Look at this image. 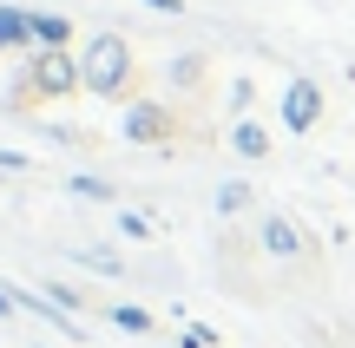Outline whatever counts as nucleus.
Wrapping results in <instances>:
<instances>
[{"instance_id":"9d476101","label":"nucleus","mask_w":355,"mask_h":348,"mask_svg":"<svg viewBox=\"0 0 355 348\" xmlns=\"http://www.w3.org/2000/svg\"><path fill=\"white\" fill-rule=\"evenodd\" d=\"M217 210H224V217L250 210V184H217Z\"/></svg>"},{"instance_id":"0eeeda50","label":"nucleus","mask_w":355,"mask_h":348,"mask_svg":"<svg viewBox=\"0 0 355 348\" xmlns=\"http://www.w3.org/2000/svg\"><path fill=\"white\" fill-rule=\"evenodd\" d=\"M230 152H237V158H270V125L237 118V125H230Z\"/></svg>"},{"instance_id":"6e6552de","label":"nucleus","mask_w":355,"mask_h":348,"mask_svg":"<svg viewBox=\"0 0 355 348\" xmlns=\"http://www.w3.org/2000/svg\"><path fill=\"white\" fill-rule=\"evenodd\" d=\"M33 46H73V20L66 13H33Z\"/></svg>"},{"instance_id":"dca6fc26","label":"nucleus","mask_w":355,"mask_h":348,"mask_svg":"<svg viewBox=\"0 0 355 348\" xmlns=\"http://www.w3.org/2000/svg\"><path fill=\"white\" fill-rule=\"evenodd\" d=\"M20 171H26V158H20V152H0V178H20Z\"/></svg>"},{"instance_id":"1a4fd4ad","label":"nucleus","mask_w":355,"mask_h":348,"mask_svg":"<svg viewBox=\"0 0 355 348\" xmlns=\"http://www.w3.org/2000/svg\"><path fill=\"white\" fill-rule=\"evenodd\" d=\"M66 191L86 197V204H112V184H105V178H86V171H79V178H66Z\"/></svg>"},{"instance_id":"f03ea898","label":"nucleus","mask_w":355,"mask_h":348,"mask_svg":"<svg viewBox=\"0 0 355 348\" xmlns=\"http://www.w3.org/2000/svg\"><path fill=\"white\" fill-rule=\"evenodd\" d=\"M79 86H86V73H79V59L66 46H33L26 53V99H66Z\"/></svg>"},{"instance_id":"ddd939ff","label":"nucleus","mask_w":355,"mask_h":348,"mask_svg":"<svg viewBox=\"0 0 355 348\" xmlns=\"http://www.w3.org/2000/svg\"><path fill=\"white\" fill-rule=\"evenodd\" d=\"M198 73H204V59H198V53H184V59L171 66V79H178V86H198Z\"/></svg>"},{"instance_id":"a211bd4d","label":"nucleus","mask_w":355,"mask_h":348,"mask_svg":"<svg viewBox=\"0 0 355 348\" xmlns=\"http://www.w3.org/2000/svg\"><path fill=\"white\" fill-rule=\"evenodd\" d=\"M13 302H20V296H0V315H13Z\"/></svg>"},{"instance_id":"f257e3e1","label":"nucleus","mask_w":355,"mask_h":348,"mask_svg":"<svg viewBox=\"0 0 355 348\" xmlns=\"http://www.w3.org/2000/svg\"><path fill=\"white\" fill-rule=\"evenodd\" d=\"M79 73H86V92H99V99H119L132 79V46L119 33H92L86 53H79Z\"/></svg>"},{"instance_id":"39448f33","label":"nucleus","mask_w":355,"mask_h":348,"mask_svg":"<svg viewBox=\"0 0 355 348\" xmlns=\"http://www.w3.org/2000/svg\"><path fill=\"white\" fill-rule=\"evenodd\" d=\"M26 46H33V13L0 7V53H26Z\"/></svg>"},{"instance_id":"f3484780","label":"nucleus","mask_w":355,"mask_h":348,"mask_svg":"<svg viewBox=\"0 0 355 348\" xmlns=\"http://www.w3.org/2000/svg\"><path fill=\"white\" fill-rule=\"evenodd\" d=\"M152 13H184V0H145Z\"/></svg>"},{"instance_id":"20e7f679","label":"nucleus","mask_w":355,"mask_h":348,"mask_svg":"<svg viewBox=\"0 0 355 348\" xmlns=\"http://www.w3.org/2000/svg\"><path fill=\"white\" fill-rule=\"evenodd\" d=\"M119 131H125L132 145H165V138H171V112H165L158 99H139V105H125Z\"/></svg>"},{"instance_id":"7ed1b4c3","label":"nucleus","mask_w":355,"mask_h":348,"mask_svg":"<svg viewBox=\"0 0 355 348\" xmlns=\"http://www.w3.org/2000/svg\"><path fill=\"white\" fill-rule=\"evenodd\" d=\"M316 118H322V86L316 79H290V86H283V118L277 125L283 131H316Z\"/></svg>"},{"instance_id":"9b49d317","label":"nucleus","mask_w":355,"mask_h":348,"mask_svg":"<svg viewBox=\"0 0 355 348\" xmlns=\"http://www.w3.org/2000/svg\"><path fill=\"white\" fill-rule=\"evenodd\" d=\"M112 322L125 329V336H145V329H152V315H145V309H132V302H112Z\"/></svg>"},{"instance_id":"2eb2a0df","label":"nucleus","mask_w":355,"mask_h":348,"mask_svg":"<svg viewBox=\"0 0 355 348\" xmlns=\"http://www.w3.org/2000/svg\"><path fill=\"white\" fill-rule=\"evenodd\" d=\"M250 99H257V86H250V79H237V86H230V112L243 118V112H250Z\"/></svg>"},{"instance_id":"423d86ee","label":"nucleus","mask_w":355,"mask_h":348,"mask_svg":"<svg viewBox=\"0 0 355 348\" xmlns=\"http://www.w3.org/2000/svg\"><path fill=\"white\" fill-rule=\"evenodd\" d=\"M257 237H263L270 257H303V230H296L290 217H263V230H257Z\"/></svg>"},{"instance_id":"4468645a","label":"nucleus","mask_w":355,"mask_h":348,"mask_svg":"<svg viewBox=\"0 0 355 348\" xmlns=\"http://www.w3.org/2000/svg\"><path fill=\"white\" fill-rule=\"evenodd\" d=\"M79 263H86V270H105V276H119V257H112V250H79Z\"/></svg>"},{"instance_id":"f8f14e48","label":"nucleus","mask_w":355,"mask_h":348,"mask_svg":"<svg viewBox=\"0 0 355 348\" xmlns=\"http://www.w3.org/2000/svg\"><path fill=\"white\" fill-rule=\"evenodd\" d=\"M119 237H132V244H152V223H145L139 210H119Z\"/></svg>"}]
</instances>
